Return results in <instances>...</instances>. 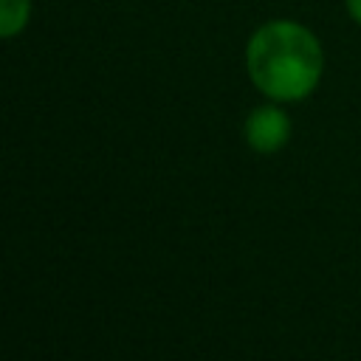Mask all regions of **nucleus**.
I'll return each mask as SVG.
<instances>
[{
  "label": "nucleus",
  "instance_id": "1",
  "mask_svg": "<svg viewBox=\"0 0 361 361\" xmlns=\"http://www.w3.org/2000/svg\"><path fill=\"white\" fill-rule=\"evenodd\" d=\"M248 82L279 104L305 102L324 76V45L319 34L293 17L259 23L243 51Z\"/></svg>",
  "mask_w": 361,
  "mask_h": 361
},
{
  "label": "nucleus",
  "instance_id": "2",
  "mask_svg": "<svg viewBox=\"0 0 361 361\" xmlns=\"http://www.w3.org/2000/svg\"><path fill=\"white\" fill-rule=\"evenodd\" d=\"M243 138L259 155L279 152L290 138V116L285 113V107L279 102H265L245 116Z\"/></svg>",
  "mask_w": 361,
  "mask_h": 361
},
{
  "label": "nucleus",
  "instance_id": "3",
  "mask_svg": "<svg viewBox=\"0 0 361 361\" xmlns=\"http://www.w3.org/2000/svg\"><path fill=\"white\" fill-rule=\"evenodd\" d=\"M34 17V0H0V37H20Z\"/></svg>",
  "mask_w": 361,
  "mask_h": 361
},
{
  "label": "nucleus",
  "instance_id": "4",
  "mask_svg": "<svg viewBox=\"0 0 361 361\" xmlns=\"http://www.w3.org/2000/svg\"><path fill=\"white\" fill-rule=\"evenodd\" d=\"M344 11H347V17L361 28V0H344Z\"/></svg>",
  "mask_w": 361,
  "mask_h": 361
}]
</instances>
